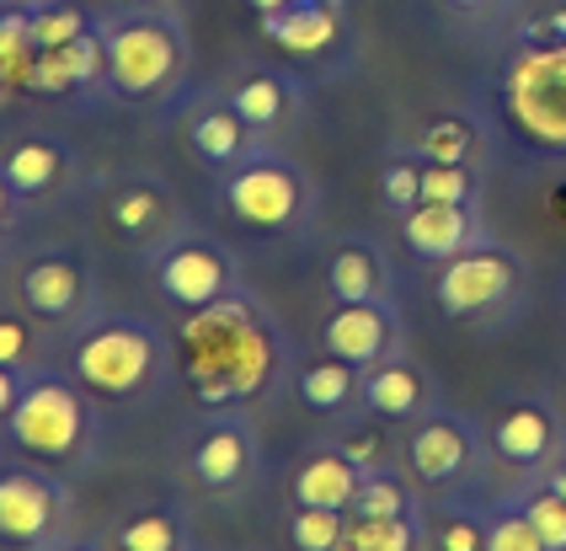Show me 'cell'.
Listing matches in <instances>:
<instances>
[{
	"label": "cell",
	"mask_w": 566,
	"mask_h": 551,
	"mask_svg": "<svg viewBox=\"0 0 566 551\" xmlns=\"http://www.w3.org/2000/svg\"><path fill=\"white\" fill-rule=\"evenodd\" d=\"M358 407L369 418H385V423H407V418H422L433 407V375L407 354H390L364 370V396Z\"/></svg>",
	"instance_id": "2e32d148"
},
{
	"label": "cell",
	"mask_w": 566,
	"mask_h": 551,
	"mask_svg": "<svg viewBox=\"0 0 566 551\" xmlns=\"http://www.w3.org/2000/svg\"><path fill=\"white\" fill-rule=\"evenodd\" d=\"M401 241H407L411 258L449 262L460 258L465 247L486 241V230H481L471 204H433V198H422L411 215H401Z\"/></svg>",
	"instance_id": "e0dca14e"
},
{
	"label": "cell",
	"mask_w": 566,
	"mask_h": 551,
	"mask_svg": "<svg viewBox=\"0 0 566 551\" xmlns=\"http://www.w3.org/2000/svg\"><path fill=\"white\" fill-rule=\"evenodd\" d=\"M102 60H107V92L139 107H166L188 86L192 43L171 6H124L96 17Z\"/></svg>",
	"instance_id": "7a4b0ae2"
},
{
	"label": "cell",
	"mask_w": 566,
	"mask_h": 551,
	"mask_svg": "<svg viewBox=\"0 0 566 551\" xmlns=\"http://www.w3.org/2000/svg\"><path fill=\"white\" fill-rule=\"evenodd\" d=\"M32 60H38V43H32V28H28V6L6 0L0 6V97L28 92Z\"/></svg>",
	"instance_id": "4316f807"
},
{
	"label": "cell",
	"mask_w": 566,
	"mask_h": 551,
	"mask_svg": "<svg viewBox=\"0 0 566 551\" xmlns=\"http://www.w3.org/2000/svg\"><path fill=\"white\" fill-rule=\"evenodd\" d=\"M449 6H454V11H481L486 0H449Z\"/></svg>",
	"instance_id": "7bdbcfd3"
},
{
	"label": "cell",
	"mask_w": 566,
	"mask_h": 551,
	"mask_svg": "<svg viewBox=\"0 0 566 551\" xmlns=\"http://www.w3.org/2000/svg\"><path fill=\"white\" fill-rule=\"evenodd\" d=\"M32 311H11V305H0V364L6 370H32V354H38V332L28 322Z\"/></svg>",
	"instance_id": "d590c367"
},
{
	"label": "cell",
	"mask_w": 566,
	"mask_h": 551,
	"mask_svg": "<svg viewBox=\"0 0 566 551\" xmlns=\"http://www.w3.org/2000/svg\"><path fill=\"white\" fill-rule=\"evenodd\" d=\"M262 38L289 60H332L347 49V6L337 0H289L283 11L262 17Z\"/></svg>",
	"instance_id": "9a60e30c"
},
{
	"label": "cell",
	"mask_w": 566,
	"mask_h": 551,
	"mask_svg": "<svg viewBox=\"0 0 566 551\" xmlns=\"http://www.w3.org/2000/svg\"><path fill=\"white\" fill-rule=\"evenodd\" d=\"M17 300L28 305L38 322H54V326H81L92 316L96 305V284H92V268L75 258L70 247H49L22 268L17 279Z\"/></svg>",
	"instance_id": "30bf717a"
},
{
	"label": "cell",
	"mask_w": 566,
	"mask_h": 551,
	"mask_svg": "<svg viewBox=\"0 0 566 551\" xmlns=\"http://www.w3.org/2000/svg\"><path fill=\"white\" fill-rule=\"evenodd\" d=\"M422 198H433V204H475L471 162H428L422 156Z\"/></svg>",
	"instance_id": "e575fe53"
},
{
	"label": "cell",
	"mask_w": 566,
	"mask_h": 551,
	"mask_svg": "<svg viewBox=\"0 0 566 551\" xmlns=\"http://www.w3.org/2000/svg\"><path fill=\"white\" fill-rule=\"evenodd\" d=\"M139 6H171V0H139Z\"/></svg>",
	"instance_id": "ee69618b"
},
{
	"label": "cell",
	"mask_w": 566,
	"mask_h": 551,
	"mask_svg": "<svg viewBox=\"0 0 566 551\" xmlns=\"http://www.w3.org/2000/svg\"><path fill=\"white\" fill-rule=\"evenodd\" d=\"M177 364L203 407H247L289 375V337L273 311L247 290H230L203 311H182L177 322Z\"/></svg>",
	"instance_id": "6da1fadb"
},
{
	"label": "cell",
	"mask_w": 566,
	"mask_h": 551,
	"mask_svg": "<svg viewBox=\"0 0 566 551\" xmlns=\"http://www.w3.org/2000/svg\"><path fill=\"white\" fill-rule=\"evenodd\" d=\"M166 215H171V194L150 177H128L124 188L107 194V220H113V230H124L128 241H150L166 226Z\"/></svg>",
	"instance_id": "d4e9b609"
},
{
	"label": "cell",
	"mask_w": 566,
	"mask_h": 551,
	"mask_svg": "<svg viewBox=\"0 0 566 551\" xmlns=\"http://www.w3.org/2000/svg\"><path fill=\"white\" fill-rule=\"evenodd\" d=\"M379 198H385L390 215H411L422 204V156L417 150L411 156H390L385 177H379Z\"/></svg>",
	"instance_id": "1f68e13d"
},
{
	"label": "cell",
	"mask_w": 566,
	"mask_h": 551,
	"mask_svg": "<svg viewBox=\"0 0 566 551\" xmlns=\"http://www.w3.org/2000/svg\"><path fill=\"white\" fill-rule=\"evenodd\" d=\"M96 81L107 86V60H102V38L96 28L75 43H54V49H38L32 60V97H86Z\"/></svg>",
	"instance_id": "ac0fdd59"
},
{
	"label": "cell",
	"mask_w": 566,
	"mask_h": 551,
	"mask_svg": "<svg viewBox=\"0 0 566 551\" xmlns=\"http://www.w3.org/2000/svg\"><path fill=\"white\" fill-rule=\"evenodd\" d=\"M17 204H22V198H17V188L6 183V171H0V236H6L11 220H17Z\"/></svg>",
	"instance_id": "ab89813d"
},
{
	"label": "cell",
	"mask_w": 566,
	"mask_h": 551,
	"mask_svg": "<svg viewBox=\"0 0 566 551\" xmlns=\"http://www.w3.org/2000/svg\"><path fill=\"white\" fill-rule=\"evenodd\" d=\"M486 445H492V455H503L507 466H524V471H545L566 450L556 413L545 402H535V396H513L503 407H492Z\"/></svg>",
	"instance_id": "4fadbf2b"
},
{
	"label": "cell",
	"mask_w": 566,
	"mask_h": 551,
	"mask_svg": "<svg viewBox=\"0 0 566 551\" xmlns=\"http://www.w3.org/2000/svg\"><path fill=\"white\" fill-rule=\"evenodd\" d=\"M0 171H6V183L17 188V198L32 204V198L60 194L64 183L75 177V156L64 150L60 139H49V134H22V139L6 145Z\"/></svg>",
	"instance_id": "d6986e66"
},
{
	"label": "cell",
	"mask_w": 566,
	"mask_h": 551,
	"mask_svg": "<svg viewBox=\"0 0 566 551\" xmlns=\"http://www.w3.org/2000/svg\"><path fill=\"white\" fill-rule=\"evenodd\" d=\"M64 509H70V492L60 477H49V466L0 471V541L43 547V541H54Z\"/></svg>",
	"instance_id": "8fae6325"
},
{
	"label": "cell",
	"mask_w": 566,
	"mask_h": 551,
	"mask_svg": "<svg viewBox=\"0 0 566 551\" xmlns=\"http://www.w3.org/2000/svg\"><path fill=\"white\" fill-rule=\"evenodd\" d=\"M321 349L358 370L401 354V326H396L390 300H337L332 316L321 322Z\"/></svg>",
	"instance_id": "5bb4252c"
},
{
	"label": "cell",
	"mask_w": 566,
	"mask_h": 551,
	"mask_svg": "<svg viewBox=\"0 0 566 551\" xmlns=\"http://www.w3.org/2000/svg\"><path fill=\"white\" fill-rule=\"evenodd\" d=\"M518 503H524V514L535 519V530H539V541H545V551H566V498H562V492L539 477V482L530 487Z\"/></svg>",
	"instance_id": "4dcf8cb0"
},
{
	"label": "cell",
	"mask_w": 566,
	"mask_h": 551,
	"mask_svg": "<svg viewBox=\"0 0 566 551\" xmlns=\"http://www.w3.org/2000/svg\"><path fill=\"white\" fill-rule=\"evenodd\" d=\"M337 445H343V455L358 466V471H379V466H385V434H379L375 423L343 428V434H337Z\"/></svg>",
	"instance_id": "74e56055"
},
{
	"label": "cell",
	"mask_w": 566,
	"mask_h": 551,
	"mask_svg": "<svg viewBox=\"0 0 566 551\" xmlns=\"http://www.w3.org/2000/svg\"><path fill=\"white\" fill-rule=\"evenodd\" d=\"M150 284L171 311H203L230 290H241V268L220 236L182 226L150 247Z\"/></svg>",
	"instance_id": "52a82bcc"
},
{
	"label": "cell",
	"mask_w": 566,
	"mask_h": 551,
	"mask_svg": "<svg viewBox=\"0 0 566 551\" xmlns=\"http://www.w3.org/2000/svg\"><path fill=\"white\" fill-rule=\"evenodd\" d=\"M486 551H545L535 519L524 514V503H518V498L503 503L497 514L486 519Z\"/></svg>",
	"instance_id": "d6a6232c"
},
{
	"label": "cell",
	"mask_w": 566,
	"mask_h": 551,
	"mask_svg": "<svg viewBox=\"0 0 566 551\" xmlns=\"http://www.w3.org/2000/svg\"><path fill=\"white\" fill-rule=\"evenodd\" d=\"M247 6H252L256 17H273V11H283V6H289V0H247Z\"/></svg>",
	"instance_id": "b9f144b4"
},
{
	"label": "cell",
	"mask_w": 566,
	"mask_h": 551,
	"mask_svg": "<svg viewBox=\"0 0 566 551\" xmlns=\"http://www.w3.org/2000/svg\"><path fill=\"white\" fill-rule=\"evenodd\" d=\"M428 541L439 551H486V524L465 509H443L433 524H428Z\"/></svg>",
	"instance_id": "8d00e7d4"
},
{
	"label": "cell",
	"mask_w": 566,
	"mask_h": 551,
	"mask_svg": "<svg viewBox=\"0 0 566 551\" xmlns=\"http://www.w3.org/2000/svg\"><path fill=\"white\" fill-rule=\"evenodd\" d=\"M545 482H551V487H556V492H562V498H566V450L556 455L551 466H545Z\"/></svg>",
	"instance_id": "60d3db41"
},
{
	"label": "cell",
	"mask_w": 566,
	"mask_h": 551,
	"mask_svg": "<svg viewBox=\"0 0 566 551\" xmlns=\"http://www.w3.org/2000/svg\"><path fill=\"white\" fill-rule=\"evenodd\" d=\"M518 290H524V262L513 258L507 247H497V241H475L460 258L439 262V279H433V300L454 322L492 316Z\"/></svg>",
	"instance_id": "ba28073f"
},
{
	"label": "cell",
	"mask_w": 566,
	"mask_h": 551,
	"mask_svg": "<svg viewBox=\"0 0 566 551\" xmlns=\"http://www.w3.org/2000/svg\"><path fill=\"white\" fill-rule=\"evenodd\" d=\"M289 541H294L300 551H337V547H347V509L294 503V514H289Z\"/></svg>",
	"instance_id": "f546056e"
},
{
	"label": "cell",
	"mask_w": 566,
	"mask_h": 551,
	"mask_svg": "<svg viewBox=\"0 0 566 551\" xmlns=\"http://www.w3.org/2000/svg\"><path fill=\"white\" fill-rule=\"evenodd\" d=\"M289 386H294V396H300L311 413H321V418H337V413H347V407L364 396V370L321 349V358L294 364V381H289Z\"/></svg>",
	"instance_id": "7402d4cb"
},
{
	"label": "cell",
	"mask_w": 566,
	"mask_h": 551,
	"mask_svg": "<svg viewBox=\"0 0 566 551\" xmlns=\"http://www.w3.org/2000/svg\"><path fill=\"white\" fill-rule=\"evenodd\" d=\"M6 439L11 450L49 466V471H70L81 466L96 445V413L92 391L75 375L60 370H28L22 375V396L6 418Z\"/></svg>",
	"instance_id": "277c9868"
},
{
	"label": "cell",
	"mask_w": 566,
	"mask_h": 551,
	"mask_svg": "<svg viewBox=\"0 0 566 551\" xmlns=\"http://www.w3.org/2000/svg\"><path fill=\"white\" fill-rule=\"evenodd\" d=\"M497 102L535 156H566V38H530L507 60Z\"/></svg>",
	"instance_id": "8992f818"
},
{
	"label": "cell",
	"mask_w": 566,
	"mask_h": 551,
	"mask_svg": "<svg viewBox=\"0 0 566 551\" xmlns=\"http://www.w3.org/2000/svg\"><path fill=\"white\" fill-rule=\"evenodd\" d=\"M256 466H262V450H256L252 423L235 418L209 423L182 455V471L198 492H241L256 482Z\"/></svg>",
	"instance_id": "7c38bea8"
},
{
	"label": "cell",
	"mask_w": 566,
	"mask_h": 551,
	"mask_svg": "<svg viewBox=\"0 0 566 551\" xmlns=\"http://www.w3.org/2000/svg\"><path fill=\"white\" fill-rule=\"evenodd\" d=\"M358 482H364V471L343 455V445H321L294 460L289 492H294V503H315V509H353Z\"/></svg>",
	"instance_id": "44dd1931"
},
{
	"label": "cell",
	"mask_w": 566,
	"mask_h": 551,
	"mask_svg": "<svg viewBox=\"0 0 566 551\" xmlns=\"http://www.w3.org/2000/svg\"><path fill=\"white\" fill-rule=\"evenodd\" d=\"M177 370V343L145 316H86L70 337V375L96 402H145L160 396Z\"/></svg>",
	"instance_id": "3957f363"
},
{
	"label": "cell",
	"mask_w": 566,
	"mask_h": 551,
	"mask_svg": "<svg viewBox=\"0 0 566 551\" xmlns=\"http://www.w3.org/2000/svg\"><path fill=\"white\" fill-rule=\"evenodd\" d=\"M17 396H22V370H6V364H0V423L11 418Z\"/></svg>",
	"instance_id": "f35d334b"
},
{
	"label": "cell",
	"mask_w": 566,
	"mask_h": 551,
	"mask_svg": "<svg viewBox=\"0 0 566 551\" xmlns=\"http://www.w3.org/2000/svg\"><path fill=\"white\" fill-rule=\"evenodd\" d=\"M113 541L124 551H182L192 541V524L182 509L150 503V509H134L124 524H113Z\"/></svg>",
	"instance_id": "484cf974"
},
{
	"label": "cell",
	"mask_w": 566,
	"mask_h": 551,
	"mask_svg": "<svg viewBox=\"0 0 566 551\" xmlns=\"http://www.w3.org/2000/svg\"><path fill=\"white\" fill-rule=\"evenodd\" d=\"M220 198L230 220L256 236H300L315 220L311 171L273 145H252L235 166H224Z\"/></svg>",
	"instance_id": "5b68a950"
},
{
	"label": "cell",
	"mask_w": 566,
	"mask_h": 551,
	"mask_svg": "<svg viewBox=\"0 0 566 551\" xmlns=\"http://www.w3.org/2000/svg\"><path fill=\"white\" fill-rule=\"evenodd\" d=\"M417 156H428V162H471L475 150V129L465 118H439V124H428V129L417 134V145H411Z\"/></svg>",
	"instance_id": "836d02e7"
},
{
	"label": "cell",
	"mask_w": 566,
	"mask_h": 551,
	"mask_svg": "<svg viewBox=\"0 0 566 551\" xmlns=\"http://www.w3.org/2000/svg\"><path fill=\"white\" fill-rule=\"evenodd\" d=\"M428 541V524L422 514H379V519H358L347 514V551H417Z\"/></svg>",
	"instance_id": "83f0119b"
},
{
	"label": "cell",
	"mask_w": 566,
	"mask_h": 551,
	"mask_svg": "<svg viewBox=\"0 0 566 551\" xmlns=\"http://www.w3.org/2000/svg\"><path fill=\"white\" fill-rule=\"evenodd\" d=\"M188 145H192V156L198 162H209V166H235L247 150H252V124L230 107V97H203V102H192V113H188Z\"/></svg>",
	"instance_id": "ffe728a7"
},
{
	"label": "cell",
	"mask_w": 566,
	"mask_h": 551,
	"mask_svg": "<svg viewBox=\"0 0 566 551\" xmlns=\"http://www.w3.org/2000/svg\"><path fill=\"white\" fill-rule=\"evenodd\" d=\"M326 290L332 300H390V273L369 241H343L326 262Z\"/></svg>",
	"instance_id": "cb8c5ba5"
},
{
	"label": "cell",
	"mask_w": 566,
	"mask_h": 551,
	"mask_svg": "<svg viewBox=\"0 0 566 551\" xmlns=\"http://www.w3.org/2000/svg\"><path fill=\"white\" fill-rule=\"evenodd\" d=\"M411 509H417V498H411V477L407 471L379 466V471H364V482H358V492H353V509H347V514L379 519V514H411Z\"/></svg>",
	"instance_id": "f1b7e54d"
},
{
	"label": "cell",
	"mask_w": 566,
	"mask_h": 551,
	"mask_svg": "<svg viewBox=\"0 0 566 551\" xmlns=\"http://www.w3.org/2000/svg\"><path fill=\"white\" fill-rule=\"evenodd\" d=\"M407 477L428 492H443V487H460L475 471L481 460V428H475L465 413H449V407H428L422 418H411L407 434Z\"/></svg>",
	"instance_id": "9c48e42d"
},
{
	"label": "cell",
	"mask_w": 566,
	"mask_h": 551,
	"mask_svg": "<svg viewBox=\"0 0 566 551\" xmlns=\"http://www.w3.org/2000/svg\"><path fill=\"white\" fill-rule=\"evenodd\" d=\"M337 6H347V0H337Z\"/></svg>",
	"instance_id": "f6af8a7d"
},
{
	"label": "cell",
	"mask_w": 566,
	"mask_h": 551,
	"mask_svg": "<svg viewBox=\"0 0 566 551\" xmlns=\"http://www.w3.org/2000/svg\"><path fill=\"white\" fill-rule=\"evenodd\" d=\"M224 97H230V107L252 124V134L279 129L283 118L300 107L294 75H283V70H241V75L224 86Z\"/></svg>",
	"instance_id": "603a6c76"
}]
</instances>
